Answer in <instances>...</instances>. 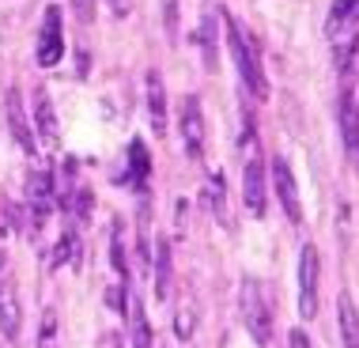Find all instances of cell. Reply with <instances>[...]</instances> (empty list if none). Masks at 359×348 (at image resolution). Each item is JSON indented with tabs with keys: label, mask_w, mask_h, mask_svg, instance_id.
<instances>
[{
	"label": "cell",
	"mask_w": 359,
	"mask_h": 348,
	"mask_svg": "<svg viewBox=\"0 0 359 348\" xmlns=\"http://www.w3.org/2000/svg\"><path fill=\"white\" fill-rule=\"evenodd\" d=\"M227 42H231V57H235V69H238V76H242V83H246L250 91L257 95V99H265V95H269L265 72H261L254 46H250V38L242 34V27L235 23V19H227Z\"/></svg>",
	"instance_id": "cell-1"
},
{
	"label": "cell",
	"mask_w": 359,
	"mask_h": 348,
	"mask_svg": "<svg viewBox=\"0 0 359 348\" xmlns=\"http://www.w3.org/2000/svg\"><path fill=\"white\" fill-rule=\"evenodd\" d=\"M238 303H242V322H246L250 333H254V341L269 344V341H273V311H269V303H265V295H261L257 280H242Z\"/></svg>",
	"instance_id": "cell-2"
},
{
	"label": "cell",
	"mask_w": 359,
	"mask_h": 348,
	"mask_svg": "<svg viewBox=\"0 0 359 348\" xmlns=\"http://www.w3.org/2000/svg\"><path fill=\"white\" fill-rule=\"evenodd\" d=\"M318 276H322V261H318V246H303L299 254V314L314 318L318 314Z\"/></svg>",
	"instance_id": "cell-3"
},
{
	"label": "cell",
	"mask_w": 359,
	"mask_h": 348,
	"mask_svg": "<svg viewBox=\"0 0 359 348\" xmlns=\"http://www.w3.org/2000/svg\"><path fill=\"white\" fill-rule=\"evenodd\" d=\"M337 118H341V137L344 148L359 156V72L344 76V91H341V106H337Z\"/></svg>",
	"instance_id": "cell-4"
},
{
	"label": "cell",
	"mask_w": 359,
	"mask_h": 348,
	"mask_svg": "<svg viewBox=\"0 0 359 348\" xmlns=\"http://www.w3.org/2000/svg\"><path fill=\"white\" fill-rule=\"evenodd\" d=\"M178 129L182 140H186V152L193 159L205 156V114H201V99L197 95H186L178 106Z\"/></svg>",
	"instance_id": "cell-5"
},
{
	"label": "cell",
	"mask_w": 359,
	"mask_h": 348,
	"mask_svg": "<svg viewBox=\"0 0 359 348\" xmlns=\"http://www.w3.org/2000/svg\"><path fill=\"white\" fill-rule=\"evenodd\" d=\"M38 65L42 69H53L57 61L65 57V34H61V8L50 4L46 8V19H42V34H38Z\"/></svg>",
	"instance_id": "cell-6"
},
{
	"label": "cell",
	"mask_w": 359,
	"mask_h": 348,
	"mask_svg": "<svg viewBox=\"0 0 359 348\" xmlns=\"http://www.w3.org/2000/svg\"><path fill=\"white\" fill-rule=\"evenodd\" d=\"M273 186H276V197H280V208L287 212L291 224L303 220V205H299V186H295V174H291L287 159L276 156L273 159Z\"/></svg>",
	"instance_id": "cell-7"
},
{
	"label": "cell",
	"mask_w": 359,
	"mask_h": 348,
	"mask_svg": "<svg viewBox=\"0 0 359 348\" xmlns=\"http://www.w3.org/2000/svg\"><path fill=\"white\" fill-rule=\"evenodd\" d=\"M4 118H8V129H12V137L15 144L27 152V156H34V129H31V121H27V110H23V99H19V91L12 87V91L4 95Z\"/></svg>",
	"instance_id": "cell-8"
},
{
	"label": "cell",
	"mask_w": 359,
	"mask_h": 348,
	"mask_svg": "<svg viewBox=\"0 0 359 348\" xmlns=\"http://www.w3.org/2000/svg\"><path fill=\"white\" fill-rule=\"evenodd\" d=\"M19 326H23V307H19L15 280L8 273H0V333H4L8 341H15Z\"/></svg>",
	"instance_id": "cell-9"
},
{
	"label": "cell",
	"mask_w": 359,
	"mask_h": 348,
	"mask_svg": "<svg viewBox=\"0 0 359 348\" xmlns=\"http://www.w3.org/2000/svg\"><path fill=\"white\" fill-rule=\"evenodd\" d=\"M242 201H246L250 216H265V167L257 159L242 167Z\"/></svg>",
	"instance_id": "cell-10"
},
{
	"label": "cell",
	"mask_w": 359,
	"mask_h": 348,
	"mask_svg": "<svg viewBox=\"0 0 359 348\" xmlns=\"http://www.w3.org/2000/svg\"><path fill=\"white\" fill-rule=\"evenodd\" d=\"M27 197H31V220H34V231L46 224L50 216V201H53V189H50V174L46 170H34L31 182H27Z\"/></svg>",
	"instance_id": "cell-11"
},
{
	"label": "cell",
	"mask_w": 359,
	"mask_h": 348,
	"mask_svg": "<svg viewBox=\"0 0 359 348\" xmlns=\"http://www.w3.org/2000/svg\"><path fill=\"white\" fill-rule=\"evenodd\" d=\"M34 121H38V137H42L46 148H57V114L50 102V91L46 87H34Z\"/></svg>",
	"instance_id": "cell-12"
},
{
	"label": "cell",
	"mask_w": 359,
	"mask_h": 348,
	"mask_svg": "<svg viewBox=\"0 0 359 348\" xmlns=\"http://www.w3.org/2000/svg\"><path fill=\"white\" fill-rule=\"evenodd\" d=\"M148 118L155 137H163L167 133V87H163L159 72H148Z\"/></svg>",
	"instance_id": "cell-13"
},
{
	"label": "cell",
	"mask_w": 359,
	"mask_h": 348,
	"mask_svg": "<svg viewBox=\"0 0 359 348\" xmlns=\"http://www.w3.org/2000/svg\"><path fill=\"white\" fill-rule=\"evenodd\" d=\"M337 314H341V341L344 348H359V311L352 303V295L341 292V299H337Z\"/></svg>",
	"instance_id": "cell-14"
},
{
	"label": "cell",
	"mask_w": 359,
	"mask_h": 348,
	"mask_svg": "<svg viewBox=\"0 0 359 348\" xmlns=\"http://www.w3.org/2000/svg\"><path fill=\"white\" fill-rule=\"evenodd\" d=\"M355 23H359V0H333L325 31L329 34H344L348 27H355Z\"/></svg>",
	"instance_id": "cell-15"
},
{
	"label": "cell",
	"mask_w": 359,
	"mask_h": 348,
	"mask_svg": "<svg viewBox=\"0 0 359 348\" xmlns=\"http://www.w3.org/2000/svg\"><path fill=\"white\" fill-rule=\"evenodd\" d=\"M216 15L219 8H205V19H201V53H205V65L212 69L216 65Z\"/></svg>",
	"instance_id": "cell-16"
},
{
	"label": "cell",
	"mask_w": 359,
	"mask_h": 348,
	"mask_svg": "<svg viewBox=\"0 0 359 348\" xmlns=\"http://www.w3.org/2000/svg\"><path fill=\"white\" fill-rule=\"evenodd\" d=\"M167 288H170V246L167 239L155 243V295L167 299Z\"/></svg>",
	"instance_id": "cell-17"
},
{
	"label": "cell",
	"mask_w": 359,
	"mask_h": 348,
	"mask_svg": "<svg viewBox=\"0 0 359 348\" xmlns=\"http://www.w3.org/2000/svg\"><path fill=\"white\" fill-rule=\"evenodd\" d=\"M129 326H133V348H155L151 326H148V314H144V303H140V299H133V318H129Z\"/></svg>",
	"instance_id": "cell-18"
},
{
	"label": "cell",
	"mask_w": 359,
	"mask_h": 348,
	"mask_svg": "<svg viewBox=\"0 0 359 348\" xmlns=\"http://www.w3.org/2000/svg\"><path fill=\"white\" fill-rule=\"evenodd\" d=\"M129 156H133V182H137V186H144V178H148V170H151L148 148H144L140 140H133V144H129Z\"/></svg>",
	"instance_id": "cell-19"
},
{
	"label": "cell",
	"mask_w": 359,
	"mask_h": 348,
	"mask_svg": "<svg viewBox=\"0 0 359 348\" xmlns=\"http://www.w3.org/2000/svg\"><path fill=\"white\" fill-rule=\"evenodd\" d=\"M76 250H80V243H76V231H65L61 243H57V250H53V265H72Z\"/></svg>",
	"instance_id": "cell-20"
},
{
	"label": "cell",
	"mask_w": 359,
	"mask_h": 348,
	"mask_svg": "<svg viewBox=\"0 0 359 348\" xmlns=\"http://www.w3.org/2000/svg\"><path fill=\"white\" fill-rule=\"evenodd\" d=\"M163 27L170 42H178V0H163Z\"/></svg>",
	"instance_id": "cell-21"
},
{
	"label": "cell",
	"mask_w": 359,
	"mask_h": 348,
	"mask_svg": "<svg viewBox=\"0 0 359 348\" xmlns=\"http://www.w3.org/2000/svg\"><path fill=\"white\" fill-rule=\"evenodd\" d=\"M53 337H57V314L46 311L42 314V344L38 348H53Z\"/></svg>",
	"instance_id": "cell-22"
},
{
	"label": "cell",
	"mask_w": 359,
	"mask_h": 348,
	"mask_svg": "<svg viewBox=\"0 0 359 348\" xmlns=\"http://www.w3.org/2000/svg\"><path fill=\"white\" fill-rule=\"evenodd\" d=\"M114 269H118V273L129 280V261H125V250H121V227L114 231Z\"/></svg>",
	"instance_id": "cell-23"
},
{
	"label": "cell",
	"mask_w": 359,
	"mask_h": 348,
	"mask_svg": "<svg viewBox=\"0 0 359 348\" xmlns=\"http://www.w3.org/2000/svg\"><path fill=\"white\" fill-rule=\"evenodd\" d=\"M72 12H76V19L87 27L95 19V0H72Z\"/></svg>",
	"instance_id": "cell-24"
},
{
	"label": "cell",
	"mask_w": 359,
	"mask_h": 348,
	"mask_svg": "<svg viewBox=\"0 0 359 348\" xmlns=\"http://www.w3.org/2000/svg\"><path fill=\"white\" fill-rule=\"evenodd\" d=\"M212 208H216L219 220H227V212H223V178H219V174L212 178Z\"/></svg>",
	"instance_id": "cell-25"
},
{
	"label": "cell",
	"mask_w": 359,
	"mask_h": 348,
	"mask_svg": "<svg viewBox=\"0 0 359 348\" xmlns=\"http://www.w3.org/2000/svg\"><path fill=\"white\" fill-rule=\"evenodd\" d=\"M76 216H80V220L91 216V193H87V189H76Z\"/></svg>",
	"instance_id": "cell-26"
},
{
	"label": "cell",
	"mask_w": 359,
	"mask_h": 348,
	"mask_svg": "<svg viewBox=\"0 0 359 348\" xmlns=\"http://www.w3.org/2000/svg\"><path fill=\"white\" fill-rule=\"evenodd\" d=\"M174 326H178V337H189V333H193V318H189L186 311L178 314V322H174Z\"/></svg>",
	"instance_id": "cell-27"
},
{
	"label": "cell",
	"mask_w": 359,
	"mask_h": 348,
	"mask_svg": "<svg viewBox=\"0 0 359 348\" xmlns=\"http://www.w3.org/2000/svg\"><path fill=\"white\" fill-rule=\"evenodd\" d=\"M291 348H310V341H306L303 330H291Z\"/></svg>",
	"instance_id": "cell-28"
},
{
	"label": "cell",
	"mask_w": 359,
	"mask_h": 348,
	"mask_svg": "<svg viewBox=\"0 0 359 348\" xmlns=\"http://www.w3.org/2000/svg\"><path fill=\"white\" fill-rule=\"evenodd\" d=\"M110 8H114V15H125L129 12V0H110Z\"/></svg>",
	"instance_id": "cell-29"
},
{
	"label": "cell",
	"mask_w": 359,
	"mask_h": 348,
	"mask_svg": "<svg viewBox=\"0 0 359 348\" xmlns=\"http://www.w3.org/2000/svg\"><path fill=\"white\" fill-rule=\"evenodd\" d=\"M0 273H4V257H0Z\"/></svg>",
	"instance_id": "cell-30"
}]
</instances>
